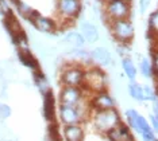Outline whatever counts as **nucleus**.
Returning <instances> with one entry per match:
<instances>
[{"label": "nucleus", "mask_w": 158, "mask_h": 141, "mask_svg": "<svg viewBox=\"0 0 158 141\" xmlns=\"http://www.w3.org/2000/svg\"><path fill=\"white\" fill-rule=\"evenodd\" d=\"M141 73L145 78H152L154 75L152 62L147 58H142V61H141Z\"/></svg>", "instance_id": "obj_24"}, {"label": "nucleus", "mask_w": 158, "mask_h": 141, "mask_svg": "<svg viewBox=\"0 0 158 141\" xmlns=\"http://www.w3.org/2000/svg\"><path fill=\"white\" fill-rule=\"evenodd\" d=\"M10 114H11V109L7 105L0 104V120H4V118L10 117Z\"/></svg>", "instance_id": "obj_28"}, {"label": "nucleus", "mask_w": 158, "mask_h": 141, "mask_svg": "<svg viewBox=\"0 0 158 141\" xmlns=\"http://www.w3.org/2000/svg\"><path fill=\"white\" fill-rule=\"evenodd\" d=\"M127 89H128V94H130L131 98H134L135 101H139V102L145 101V94H143V86H141L139 84H136V82H134V81H131L130 84H128Z\"/></svg>", "instance_id": "obj_21"}, {"label": "nucleus", "mask_w": 158, "mask_h": 141, "mask_svg": "<svg viewBox=\"0 0 158 141\" xmlns=\"http://www.w3.org/2000/svg\"><path fill=\"white\" fill-rule=\"evenodd\" d=\"M150 2L152 0H139V7H141V12L143 14L146 11V8L150 6Z\"/></svg>", "instance_id": "obj_29"}, {"label": "nucleus", "mask_w": 158, "mask_h": 141, "mask_svg": "<svg viewBox=\"0 0 158 141\" xmlns=\"http://www.w3.org/2000/svg\"><path fill=\"white\" fill-rule=\"evenodd\" d=\"M57 10L64 19L73 20L81 12V0H58Z\"/></svg>", "instance_id": "obj_10"}, {"label": "nucleus", "mask_w": 158, "mask_h": 141, "mask_svg": "<svg viewBox=\"0 0 158 141\" xmlns=\"http://www.w3.org/2000/svg\"><path fill=\"white\" fill-rule=\"evenodd\" d=\"M85 69L77 63H68L61 70L60 82L62 86H73V88H81L84 84Z\"/></svg>", "instance_id": "obj_5"}, {"label": "nucleus", "mask_w": 158, "mask_h": 141, "mask_svg": "<svg viewBox=\"0 0 158 141\" xmlns=\"http://www.w3.org/2000/svg\"><path fill=\"white\" fill-rule=\"evenodd\" d=\"M34 82H35V85H37V88L39 89V92L42 93V96L52 90L50 89V85H49V81H48V78H46V75L42 73L39 69L34 71Z\"/></svg>", "instance_id": "obj_20"}, {"label": "nucleus", "mask_w": 158, "mask_h": 141, "mask_svg": "<svg viewBox=\"0 0 158 141\" xmlns=\"http://www.w3.org/2000/svg\"><path fill=\"white\" fill-rule=\"evenodd\" d=\"M120 122L123 121H122V117L116 109L95 112V114L92 116L93 128L99 133H103V135H107L111 129L118 126Z\"/></svg>", "instance_id": "obj_1"}, {"label": "nucleus", "mask_w": 158, "mask_h": 141, "mask_svg": "<svg viewBox=\"0 0 158 141\" xmlns=\"http://www.w3.org/2000/svg\"><path fill=\"white\" fill-rule=\"evenodd\" d=\"M143 94H145V101H157L156 92L150 86H143Z\"/></svg>", "instance_id": "obj_27"}, {"label": "nucleus", "mask_w": 158, "mask_h": 141, "mask_svg": "<svg viewBox=\"0 0 158 141\" xmlns=\"http://www.w3.org/2000/svg\"><path fill=\"white\" fill-rule=\"evenodd\" d=\"M100 2H103V3H106V4H107V3H110L111 0H100Z\"/></svg>", "instance_id": "obj_31"}, {"label": "nucleus", "mask_w": 158, "mask_h": 141, "mask_svg": "<svg viewBox=\"0 0 158 141\" xmlns=\"http://www.w3.org/2000/svg\"><path fill=\"white\" fill-rule=\"evenodd\" d=\"M123 2H127V3H130V2H131V0H123Z\"/></svg>", "instance_id": "obj_33"}, {"label": "nucleus", "mask_w": 158, "mask_h": 141, "mask_svg": "<svg viewBox=\"0 0 158 141\" xmlns=\"http://www.w3.org/2000/svg\"><path fill=\"white\" fill-rule=\"evenodd\" d=\"M89 106L88 104H78L77 106H69V105H61L58 106V114L61 122L65 125H81L84 122L85 117L88 116L89 110H85L84 108Z\"/></svg>", "instance_id": "obj_3"}, {"label": "nucleus", "mask_w": 158, "mask_h": 141, "mask_svg": "<svg viewBox=\"0 0 158 141\" xmlns=\"http://www.w3.org/2000/svg\"><path fill=\"white\" fill-rule=\"evenodd\" d=\"M81 35L89 43H95L99 41V30L95 24L89 22H82L81 23Z\"/></svg>", "instance_id": "obj_16"}, {"label": "nucleus", "mask_w": 158, "mask_h": 141, "mask_svg": "<svg viewBox=\"0 0 158 141\" xmlns=\"http://www.w3.org/2000/svg\"><path fill=\"white\" fill-rule=\"evenodd\" d=\"M84 98V90L82 88H73V86H62L60 90V104L61 105H69V106H77L82 102Z\"/></svg>", "instance_id": "obj_9"}, {"label": "nucleus", "mask_w": 158, "mask_h": 141, "mask_svg": "<svg viewBox=\"0 0 158 141\" xmlns=\"http://www.w3.org/2000/svg\"><path fill=\"white\" fill-rule=\"evenodd\" d=\"M11 2H14V3H15V4H16V3L19 2V0H11Z\"/></svg>", "instance_id": "obj_32"}, {"label": "nucleus", "mask_w": 158, "mask_h": 141, "mask_svg": "<svg viewBox=\"0 0 158 141\" xmlns=\"http://www.w3.org/2000/svg\"><path fill=\"white\" fill-rule=\"evenodd\" d=\"M28 20L31 22V23L34 24V27L37 28L38 31L41 32H54L56 31V22L53 19H50V18H45L42 15H39V12L37 11H33V14H31V16L28 18Z\"/></svg>", "instance_id": "obj_11"}, {"label": "nucleus", "mask_w": 158, "mask_h": 141, "mask_svg": "<svg viewBox=\"0 0 158 141\" xmlns=\"http://www.w3.org/2000/svg\"><path fill=\"white\" fill-rule=\"evenodd\" d=\"M107 75L106 73H103L102 69L96 67V66H91L89 69L85 70V77H84V84H82L81 88H84L85 90L93 93L102 92V90H106L107 88Z\"/></svg>", "instance_id": "obj_4"}, {"label": "nucleus", "mask_w": 158, "mask_h": 141, "mask_svg": "<svg viewBox=\"0 0 158 141\" xmlns=\"http://www.w3.org/2000/svg\"><path fill=\"white\" fill-rule=\"evenodd\" d=\"M44 114L50 124L56 121V100L52 90L44 94Z\"/></svg>", "instance_id": "obj_13"}, {"label": "nucleus", "mask_w": 158, "mask_h": 141, "mask_svg": "<svg viewBox=\"0 0 158 141\" xmlns=\"http://www.w3.org/2000/svg\"><path fill=\"white\" fill-rule=\"evenodd\" d=\"M154 81H156V96H157V98H158V75H154Z\"/></svg>", "instance_id": "obj_30"}, {"label": "nucleus", "mask_w": 158, "mask_h": 141, "mask_svg": "<svg viewBox=\"0 0 158 141\" xmlns=\"http://www.w3.org/2000/svg\"><path fill=\"white\" fill-rule=\"evenodd\" d=\"M150 121H152V128L153 131L158 133V105L156 104L153 108V114L150 116Z\"/></svg>", "instance_id": "obj_26"}, {"label": "nucleus", "mask_w": 158, "mask_h": 141, "mask_svg": "<svg viewBox=\"0 0 158 141\" xmlns=\"http://www.w3.org/2000/svg\"><path fill=\"white\" fill-rule=\"evenodd\" d=\"M126 120H127V125L130 126V128H132L134 131H136L142 136L143 141H158L156 135H154L152 125L136 110L128 109L126 112Z\"/></svg>", "instance_id": "obj_2"}, {"label": "nucleus", "mask_w": 158, "mask_h": 141, "mask_svg": "<svg viewBox=\"0 0 158 141\" xmlns=\"http://www.w3.org/2000/svg\"><path fill=\"white\" fill-rule=\"evenodd\" d=\"M62 135L65 141H82L84 140V129L81 125H65Z\"/></svg>", "instance_id": "obj_14"}, {"label": "nucleus", "mask_w": 158, "mask_h": 141, "mask_svg": "<svg viewBox=\"0 0 158 141\" xmlns=\"http://www.w3.org/2000/svg\"><path fill=\"white\" fill-rule=\"evenodd\" d=\"M16 7H18V11L20 12V15H22L23 18H26V19L28 20V18L31 16V14H33V11H34V10H31L27 4H24V3H23V2H20V0L16 3Z\"/></svg>", "instance_id": "obj_25"}, {"label": "nucleus", "mask_w": 158, "mask_h": 141, "mask_svg": "<svg viewBox=\"0 0 158 141\" xmlns=\"http://www.w3.org/2000/svg\"><path fill=\"white\" fill-rule=\"evenodd\" d=\"M89 106H91V110L102 112V110L115 109L116 104H115L114 97L107 90H102V92L92 94L91 100H89Z\"/></svg>", "instance_id": "obj_8"}, {"label": "nucleus", "mask_w": 158, "mask_h": 141, "mask_svg": "<svg viewBox=\"0 0 158 141\" xmlns=\"http://www.w3.org/2000/svg\"><path fill=\"white\" fill-rule=\"evenodd\" d=\"M122 67H123L126 77L130 79V81H134L136 78V67H135L134 62H132L128 57H124L123 59H122Z\"/></svg>", "instance_id": "obj_22"}, {"label": "nucleus", "mask_w": 158, "mask_h": 141, "mask_svg": "<svg viewBox=\"0 0 158 141\" xmlns=\"http://www.w3.org/2000/svg\"><path fill=\"white\" fill-rule=\"evenodd\" d=\"M4 26L8 30V32L11 34V37H16L18 34H20V32H23L22 30V26L19 24V22L15 16H14V14L11 11H8L7 14H4Z\"/></svg>", "instance_id": "obj_17"}, {"label": "nucleus", "mask_w": 158, "mask_h": 141, "mask_svg": "<svg viewBox=\"0 0 158 141\" xmlns=\"http://www.w3.org/2000/svg\"><path fill=\"white\" fill-rule=\"evenodd\" d=\"M91 57L100 66H108V65H111V54L108 50L103 46L95 47L91 51Z\"/></svg>", "instance_id": "obj_15"}, {"label": "nucleus", "mask_w": 158, "mask_h": 141, "mask_svg": "<svg viewBox=\"0 0 158 141\" xmlns=\"http://www.w3.org/2000/svg\"><path fill=\"white\" fill-rule=\"evenodd\" d=\"M18 57H19L20 62H22L24 66L30 67L31 70L35 71V70H38L39 69L38 61L35 59V57L30 53V50H19V51H18Z\"/></svg>", "instance_id": "obj_18"}, {"label": "nucleus", "mask_w": 158, "mask_h": 141, "mask_svg": "<svg viewBox=\"0 0 158 141\" xmlns=\"http://www.w3.org/2000/svg\"><path fill=\"white\" fill-rule=\"evenodd\" d=\"M106 15L107 19L110 22H115V20H123V19H128L131 14V6L130 3L123 2V0H111L110 3L106 4Z\"/></svg>", "instance_id": "obj_7"}, {"label": "nucleus", "mask_w": 158, "mask_h": 141, "mask_svg": "<svg viewBox=\"0 0 158 141\" xmlns=\"http://www.w3.org/2000/svg\"><path fill=\"white\" fill-rule=\"evenodd\" d=\"M110 30L114 39L122 45L130 43L134 38V26L128 19L110 22Z\"/></svg>", "instance_id": "obj_6"}, {"label": "nucleus", "mask_w": 158, "mask_h": 141, "mask_svg": "<svg viewBox=\"0 0 158 141\" xmlns=\"http://www.w3.org/2000/svg\"><path fill=\"white\" fill-rule=\"evenodd\" d=\"M0 3H2V0H0Z\"/></svg>", "instance_id": "obj_34"}, {"label": "nucleus", "mask_w": 158, "mask_h": 141, "mask_svg": "<svg viewBox=\"0 0 158 141\" xmlns=\"http://www.w3.org/2000/svg\"><path fill=\"white\" fill-rule=\"evenodd\" d=\"M64 43L68 45L69 49H81L84 46V38L80 32L76 31H70L66 34L65 39H64Z\"/></svg>", "instance_id": "obj_19"}, {"label": "nucleus", "mask_w": 158, "mask_h": 141, "mask_svg": "<svg viewBox=\"0 0 158 141\" xmlns=\"http://www.w3.org/2000/svg\"><path fill=\"white\" fill-rule=\"evenodd\" d=\"M149 35H157L158 37V10L150 15L149 18Z\"/></svg>", "instance_id": "obj_23"}, {"label": "nucleus", "mask_w": 158, "mask_h": 141, "mask_svg": "<svg viewBox=\"0 0 158 141\" xmlns=\"http://www.w3.org/2000/svg\"><path fill=\"white\" fill-rule=\"evenodd\" d=\"M106 136L108 141H135L134 137H132V133L130 132L128 125L123 124V122H120L118 126L111 129Z\"/></svg>", "instance_id": "obj_12"}]
</instances>
